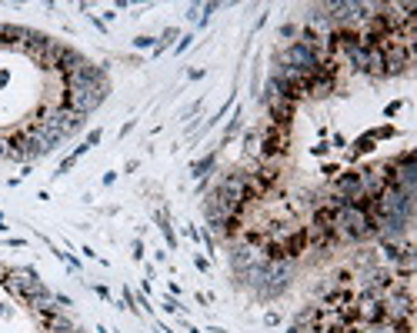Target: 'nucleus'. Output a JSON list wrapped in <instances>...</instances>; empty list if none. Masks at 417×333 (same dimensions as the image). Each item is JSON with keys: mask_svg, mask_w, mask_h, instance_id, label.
Wrapping results in <instances>:
<instances>
[{"mask_svg": "<svg viewBox=\"0 0 417 333\" xmlns=\"http://www.w3.org/2000/svg\"><path fill=\"white\" fill-rule=\"evenodd\" d=\"M330 190L337 200H360V173H341L330 180Z\"/></svg>", "mask_w": 417, "mask_h": 333, "instance_id": "1", "label": "nucleus"}, {"mask_svg": "<svg viewBox=\"0 0 417 333\" xmlns=\"http://www.w3.org/2000/svg\"><path fill=\"white\" fill-rule=\"evenodd\" d=\"M210 166H214V153H210V157H204L200 164H194V173H197V177H207Z\"/></svg>", "mask_w": 417, "mask_h": 333, "instance_id": "3", "label": "nucleus"}, {"mask_svg": "<svg viewBox=\"0 0 417 333\" xmlns=\"http://www.w3.org/2000/svg\"><path fill=\"white\" fill-rule=\"evenodd\" d=\"M294 34H297V27H290V23H284V27H281V37H294Z\"/></svg>", "mask_w": 417, "mask_h": 333, "instance_id": "4", "label": "nucleus"}, {"mask_svg": "<svg viewBox=\"0 0 417 333\" xmlns=\"http://www.w3.org/2000/svg\"><path fill=\"white\" fill-rule=\"evenodd\" d=\"M157 223H160V230H164V237H167V243L174 247V230H171V223H167V213H164V210L157 213Z\"/></svg>", "mask_w": 417, "mask_h": 333, "instance_id": "2", "label": "nucleus"}]
</instances>
